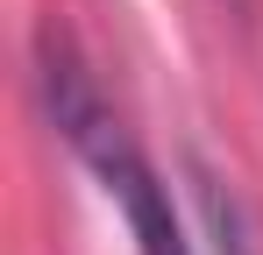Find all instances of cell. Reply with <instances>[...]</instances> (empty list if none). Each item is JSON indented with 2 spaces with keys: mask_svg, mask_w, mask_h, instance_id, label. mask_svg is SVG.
<instances>
[{
  "mask_svg": "<svg viewBox=\"0 0 263 255\" xmlns=\"http://www.w3.org/2000/svg\"><path fill=\"white\" fill-rule=\"evenodd\" d=\"M36 64H43L36 78H43L50 121L71 142V156L100 177V192L121 206V220H128V234H135V255H199V241L185 234V220H178V206H171V184L135 149V135L121 128V114L107 107V92L92 85V71L71 50H57L50 36H43V57H36Z\"/></svg>",
  "mask_w": 263,
  "mask_h": 255,
  "instance_id": "cell-1",
  "label": "cell"
}]
</instances>
